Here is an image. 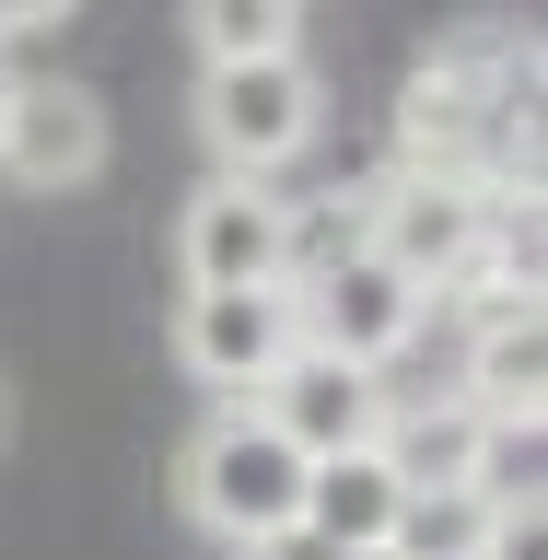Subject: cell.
<instances>
[{
  "instance_id": "6da1fadb",
  "label": "cell",
  "mask_w": 548,
  "mask_h": 560,
  "mask_svg": "<svg viewBox=\"0 0 548 560\" xmlns=\"http://www.w3.org/2000/svg\"><path fill=\"white\" fill-rule=\"evenodd\" d=\"M397 164L455 175L502 210H537V35L525 24H455L397 82Z\"/></svg>"
},
{
  "instance_id": "7a4b0ae2",
  "label": "cell",
  "mask_w": 548,
  "mask_h": 560,
  "mask_svg": "<svg viewBox=\"0 0 548 560\" xmlns=\"http://www.w3.org/2000/svg\"><path fill=\"white\" fill-rule=\"evenodd\" d=\"M304 467H315V455L245 397V409H210L199 432H187V455H175V502H187V525L222 537V549H269V537L304 525Z\"/></svg>"
},
{
  "instance_id": "3957f363",
  "label": "cell",
  "mask_w": 548,
  "mask_h": 560,
  "mask_svg": "<svg viewBox=\"0 0 548 560\" xmlns=\"http://www.w3.org/2000/svg\"><path fill=\"white\" fill-rule=\"evenodd\" d=\"M315 129H327V82H315L304 47H280V59H210L199 70L210 175H280L292 152H315Z\"/></svg>"
},
{
  "instance_id": "277c9868",
  "label": "cell",
  "mask_w": 548,
  "mask_h": 560,
  "mask_svg": "<svg viewBox=\"0 0 548 560\" xmlns=\"http://www.w3.org/2000/svg\"><path fill=\"white\" fill-rule=\"evenodd\" d=\"M292 315H304V350H339L362 374H397L420 350V327H432V292L350 234V245H327L315 269H292Z\"/></svg>"
},
{
  "instance_id": "5b68a950",
  "label": "cell",
  "mask_w": 548,
  "mask_h": 560,
  "mask_svg": "<svg viewBox=\"0 0 548 560\" xmlns=\"http://www.w3.org/2000/svg\"><path fill=\"white\" fill-rule=\"evenodd\" d=\"M490 234H502V199H479V187H455V175H420V164H397V175H374L362 187V245H374L385 269H409L432 304H444L455 280L490 257Z\"/></svg>"
},
{
  "instance_id": "8992f818",
  "label": "cell",
  "mask_w": 548,
  "mask_h": 560,
  "mask_svg": "<svg viewBox=\"0 0 548 560\" xmlns=\"http://www.w3.org/2000/svg\"><path fill=\"white\" fill-rule=\"evenodd\" d=\"M175 280L187 292H280L292 280V199L280 175H210L175 210Z\"/></svg>"
},
{
  "instance_id": "52a82bcc",
  "label": "cell",
  "mask_w": 548,
  "mask_h": 560,
  "mask_svg": "<svg viewBox=\"0 0 548 560\" xmlns=\"http://www.w3.org/2000/svg\"><path fill=\"white\" fill-rule=\"evenodd\" d=\"M117 152L105 129V94L94 82H70V70H12V94H0V175L24 187V199H82Z\"/></svg>"
},
{
  "instance_id": "ba28073f",
  "label": "cell",
  "mask_w": 548,
  "mask_h": 560,
  "mask_svg": "<svg viewBox=\"0 0 548 560\" xmlns=\"http://www.w3.org/2000/svg\"><path fill=\"white\" fill-rule=\"evenodd\" d=\"M292 350H304L292 280L280 292H187L175 304V362H187V385H210V409H245Z\"/></svg>"
},
{
  "instance_id": "9c48e42d",
  "label": "cell",
  "mask_w": 548,
  "mask_h": 560,
  "mask_svg": "<svg viewBox=\"0 0 548 560\" xmlns=\"http://www.w3.org/2000/svg\"><path fill=\"white\" fill-rule=\"evenodd\" d=\"M385 397H397V385L362 374V362H339V350H292V362L257 385V409H269L304 455H350V444H374Z\"/></svg>"
},
{
  "instance_id": "30bf717a",
  "label": "cell",
  "mask_w": 548,
  "mask_h": 560,
  "mask_svg": "<svg viewBox=\"0 0 548 560\" xmlns=\"http://www.w3.org/2000/svg\"><path fill=\"white\" fill-rule=\"evenodd\" d=\"M397 467H385L374 444H350V455H315L304 467V537L315 549H339V560H385V537H397Z\"/></svg>"
},
{
  "instance_id": "8fae6325",
  "label": "cell",
  "mask_w": 548,
  "mask_h": 560,
  "mask_svg": "<svg viewBox=\"0 0 548 560\" xmlns=\"http://www.w3.org/2000/svg\"><path fill=\"white\" fill-rule=\"evenodd\" d=\"M479 432L490 420L467 409V397H385V420H374V455L397 467V490H467V467H479Z\"/></svg>"
},
{
  "instance_id": "7c38bea8",
  "label": "cell",
  "mask_w": 548,
  "mask_h": 560,
  "mask_svg": "<svg viewBox=\"0 0 548 560\" xmlns=\"http://www.w3.org/2000/svg\"><path fill=\"white\" fill-rule=\"evenodd\" d=\"M455 397L479 420H537L548 409V315L514 304V315H479L467 327V374H455Z\"/></svg>"
},
{
  "instance_id": "4fadbf2b",
  "label": "cell",
  "mask_w": 548,
  "mask_h": 560,
  "mask_svg": "<svg viewBox=\"0 0 548 560\" xmlns=\"http://www.w3.org/2000/svg\"><path fill=\"white\" fill-rule=\"evenodd\" d=\"M187 35H199V70L280 59V47H304V0H187Z\"/></svg>"
},
{
  "instance_id": "5bb4252c",
  "label": "cell",
  "mask_w": 548,
  "mask_h": 560,
  "mask_svg": "<svg viewBox=\"0 0 548 560\" xmlns=\"http://www.w3.org/2000/svg\"><path fill=\"white\" fill-rule=\"evenodd\" d=\"M479 537H490V502H479V490H409L385 560H479Z\"/></svg>"
},
{
  "instance_id": "9a60e30c",
  "label": "cell",
  "mask_w": 548,
  "mask_h": 560,
  "mask_svg": "<svg viewBox=\"0 0 548 560\" xmlns=\"http://www.w3.org/2000/svg\"><path fill=\"white\" fill-rule=\"evenodd\" d=\"M479 560H548V514H537V502H525V514H490Z\"/></svg>"
},
{
  "instance_id": "2e32d148",
  "label": "cell",
  "mask_w": 548,
  "mask_h": 560,
  "mask_svg": "<svg viewBox=\"0 0 548 560\" xmlns=\"http://www.w3.org/2000/svg\"><path fill=\"white\" fill-rule=\"evenodd\" d=\"M70 12H82V0H0V47H12V35H47V24H70Z\"/></svg>"
},
{
  "instance_id": "e0dca14e",
  "label": "cell",
  "mask_w": 548,
  "mask_h": 560,
  "mask_svg": "<svg viewBox=\"0 0 548 560\" xmlns=\"http://www.w3.org/2000/svg\"><path fill=\"white\" fill-rule=\"evenodd\" d=\"M245 560H339V549H315L304 525H292V537H269V549H245Z\"/></svg>"
},
{
  "instance_id": "ac0fdd59",
  "label": "cell",
  "mask_w": 548,
  "mask_h": 560,
  "mask_svg": "<svg viewBox=\"0 0 548 560\" xmlns=\"http://www.w3.org/2000/svg\"><path fill=\"white\" fill-rule=\"evenodd\" d=\"M0 94H12V59H0Z\"/></svg>"
}]
</instances>
